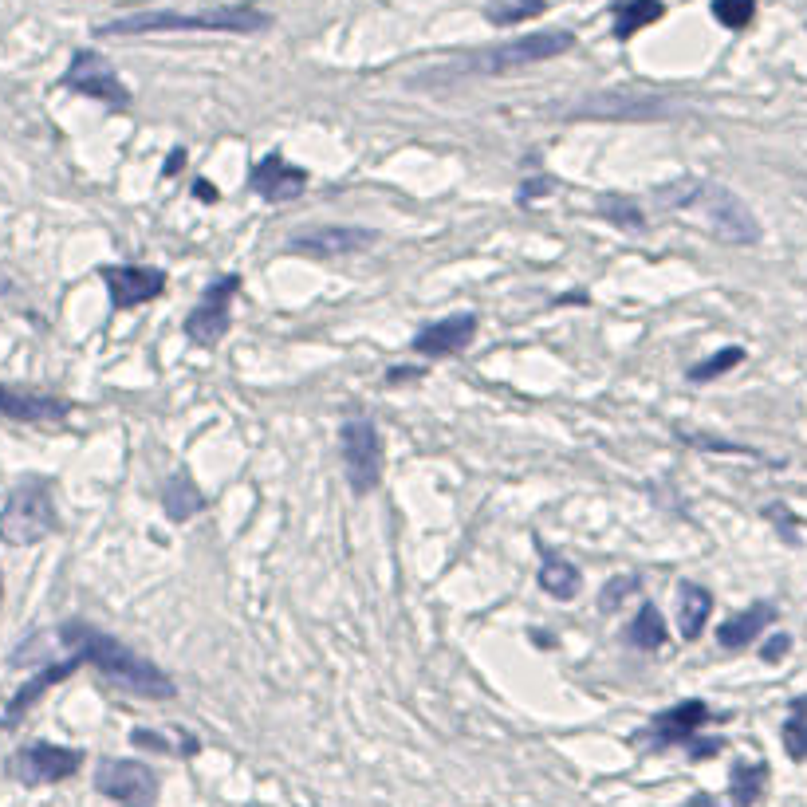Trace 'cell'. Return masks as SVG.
<instances>
[{"label": "cell", "instance_id": "6da1fadb", "mask_svg": "<svg viewBox=\"0 0 807 807\" xmlns=\"http://www.w3.org/2000/svg\"><path fill=\"white\" fill-rule=\"evenodd\" d=\"M56 638H60L79 662H91L107 682L126 689V693H134V697L170 701V697L178 693L174 682H170L154 662H146L142 654H134L130 646H123L119 638H111V634H103V630H95V626H87V622H79V619L63 622Z\"/></svg>", "mask_w": 807, "mask_h": 807}, {"label": "cell", "instance_id": "7a4b0ae2", "mask_svg": "<svg viewBox=\"0 0 807 807\" xmlns=\"http://www.w3.org/2000/svg\"><path fill=\"white\" fill-rule=\"evenodd\" d=\"M272 24L268 12L252 4H225V8H201V12H134L119 16L99 28V36H154V32H233V36H252Z\"/></svg>", "mask_w": 807, "mask_h": 807}, {"label": "cell", "instance_id": "3957f363", "mask_svg": "<svg viewBox=\"0 0 807 807\" xmlns=\"http://www.w3.org/2000/svg\"><path fill=\"white\" fill-rule=\"evenodd\" d=\"M662 201H670L674 209H693L705 217L709 233L725 245H756L760 241V225L752 217L745 201L725 186H709V182H693V178H682L678 186L662 189L658 193Z\"/></svg>", "mask_w": 807, "mask_h": 807}, {"label": "cell", "instance_id": "277c9868", "mask_svg": "<svg viewBox=\"0 0 807 807\" xmlns=\"http://www.w3.org/2000/svg\"><path fill=\"white\" fill-rule=\"evenodd\" d=\"M575 36L571 32H532V36H516L508 44H493V48H477L465 60H457L453 67H445L441 75H504L528 63L556 60L563 52H571ZM434 75V79H441Z\"/></svg>", "mask_w": 807, "mask_h": 807}, {"label": "cell", "instance_id": "5b68a950", "mask_svg": "<svg viewBox=\"0 0 807 807\" xmlns=\"http://www.w3.org/2000/svg\"><path fill=\"white\" fill-rule=\"evenodd\" d=\"M56 528H60V516H56V504H52V489L44 481L16 485L4 500V508H0V540L12 544V548L40 544Z\"/></svg>", "mask_w": 807, "mask_h": 807}, {"label": "cell", "instance_id": "8992f818", "mask_svg": "<svg viewBox=\"0 0 807 807\" xmlns=\"http://www.w3.org/2000/svg\"><path fill=\"white\" fill-rule=\"evenodd\" d=\"M339 449H343V473L355 497H367L382 481V437L374 430L371 418H351L339 430Z\"/></svg>", "mask_w": 807, "mask_h": 807}, {"label": "cell", "instance_id": "52a82bcc", "mask_svg": "<svg viewBox=\"0 0 807 807\" xmlns=\"http://www.w3.org/2000/svg\"><path fill=\"white\" fill-rule=\"evenodd\" d=\"M60 83L67 91L87 95V99H99V103H107V107H126V103H130V91L123 87L119 71L111 67L107 56H99V52H91V48H79V52L71 56Z\"/></svg>", "mask_w": 807, "mask_h": 807}, {"label": "cell", "instance_id": "ba28073f", "mask_svg": "<svg viewBox=\"0 0 807 807\" xmlns=\"http://www.w3.org/2000/svg\"><path fill=\"white\" fill-rule=\"evenodd\" d=\"M237 292H241V276H237V272H225V276H217V280L205 288V296L197 300V308L186 315V335L193 343L213 347L217 339H225V331L233 327L229 308H233Z\"/></svg>", "mask_w": 807, "mask_h": 807}, {"label": "cell", "instance_id": "9c48e42d", "mask_svg": "<svg viewBox=\"0 0 807 807\" xmlns=\"http://www.w3.org/2000/svg\"><path fill=\"white\" fill-rule=\"evenodd\" d=\"M83 768V752L67 745H52V741H36L24 745L12 756V776L28 788L36 784H60L67 776H75Z\"/></svg>", "mask_w": 807, "mask_h": 807}, {"label": "cell", "instance_id": "30bf717a", "mask_svg": "<svg viewBox=\"0 0 807 807\" xmlns=\"http://www.w3.org/2000/svg\"><path fill=\"white\" fill-rule=\"evenodd\" d=\"M95 788L123 807H158V776L138 760H103Z\"/></svg>", "mask_w": 807, "mask_h": 807}, {"label": "cell", "instance_id": "8fae6325", "mask_svg": "<svg viewBox=\"0 0 807 807\" xmlns=\"http://www.w3.org/2000/svg\"><path fill=\"white\" fill-rule=\"evenodd\" d=\"M107 292H111V304L115 311H134L150 300H158L166 292V272L158 268H138V264H111L99 272Z\"/></svg>", "mask_w": 807, "mask_h": 807}, {"label": "cell", "instance_id": "7c38bea8", "mask_svg": "<svg viewBox=\"0 0 807 807\" xmlns=\"http://www.w3.org/2000/svg\"><path fill=\"white\" fill-rule=\"evenodd\" d=\"M374 241H378V237H374L371 229H351V225L335 229V225H327V229L296 233V237L288 241V252H296V256H347V252L371 249Z\"/></svg>", "mask_w": 807, "mask_h": 807}, {"label": "cell", "instance_id": "4fadbf2b", "mask_svg": "<svg viewBox=\"0 0 807 807\" xmlns=\"http://www.w3.org/2000/svg\"><path fill=\"white\" fill-rule=\"evenodd\" d=\"M473 335H477V315H449L414 335V351L426 359H449V355H461L473 343Z\"/></svg>", "mask_w": 807, "mask_h": 807}, {"label": "cell", "instance_id": "5bb4252c", "mask_svg": "<svg viewBox=\"0 0 807 807\" xmlns=\"http://www.w3.org/2000/svg\"><path fill=\"white\" fill-rule=\"evenodd\" d=\"M252 189H256L264 201H272V205L296 201V197L308 189V170L292 166L284 154H268V158H260L256 170H252Z\"/></svg>", "mask_w": 807, "mask_h": 807}, {"label": "cell", "instance_id": "9a60e30c", "mask_svg": "<svg viewBox=\"0 0 807 807\" xmlns=\"http://www.w3.org/2000/svg\"><path fill=\"white\" fill-rule=\"evenodd\" d=\"M71 414V406L63 398H44V394H20L0 386V418L20 422V426H48V422H63Z\"/></svg>", "mask_w": 807, "mask_h": 807}, {"label": "cell", "instance_id": "2e32d148", "mask_svg": "<svg viewBox=\"0 0 807 807\" xmlns=\"http://www.w3.org/2000/svg\"><path fill=\"white\" fill-rule=\"evenodd\" d=\"M705 721H709V705L705 701H682V705H674V709H666V713L654 717L650 737H654V745H689Z\"/></svg>", "mask_w": 807, "mask_h": 807}, {"label": "cell", "instance_id": "e0dca14e", "mask_svg": "<svg viewBox=\"0 0 807 807\" xmlns=\"http://www.w3.org/2000/svg\"><path fill=\"white\" fill-rule=\"evenodd\" d=\"M587 115H595V119H658V115H666V103H658L650 95H599L575 111V119H587Z\"/></svg>", "mask_w": 807, "mask_h": 807}, {"label": "cell", "instance_id": "ac0fdd59", "mask_svg": "<svg viewBox=\"0 0 807 807\" xmlns=\"http://www.w3.org/2000/svg\"><path fill=\"white\" fill-rule=\"evenodd\" d=\"M75 670H79V658L71 654L67 662H56V666H48L44 674H36L32 682L24 685V689H20V693L8 701V717H4V725L12 729V725H16V721H20V717H24V713H28V709H32V705H36V701H40V697L52 689V685L63 682V678H71Z\"/></svg>", "mask_w": 807, "mask_h": 807}, {"label": "cell", "instance_id": "d6986e66", "mask_svg": "<svg viewBox=\"0 0 807 807\" xmlns=\"http://www.w3.org/2000/svg\"><path fill=\"white\" fill-rule=\"evenodd\" d=\"M772 619H776V611H772L768 603H756V607H748L741 615H733L729 622H721V626H717V642H721L725 650H745L748 642H752Z\"/></svg>", "mask_w": 807, "mask_h": 807}, {"label": "cell", "instance_id": "ffe728a7", "mask_svg": "<svg viewBox=\"0 0 807 807\" xmlns=\"http://www.w3.org/2000/svg\"><path fill=\"white\" fill-rule=\"evenodd\" d=\"M709 615H713V595L705 587H697V583H682L678 587V626H682L685 642L701 638Z\"/></svg>", "mask_w": 807, "mask_h": 807}, {"label": "cell", "instance_id": "44dd1931", "mask_svg": "<svg viewBox=\"0 0 807 807\" xmlns=\"http://www.w3.org/2000/svg\"><path fill=\"white\" fill-rule=\"evenodd\" d=\"M162 508H166L170 520L186 524V520H193V516L205 508V497H201V489L193 485L189 473H174V477L162 485Z\"/></svg>", "mask_w": 807, "mask_h": 807}, {"label": "cell", "instance_id": "7402d4cb", "mask_svg": "<svg viewBox=\"0 0 807 807\" xmlns=\"http://www.w3.org/2000/svg\"><path fill=\"white\" fill-rule=\"evenodd\" d=\"M666 16V4L662 0H622L615 8V40H630L638 36L642 28L658 24Z\"/></svg>", "mask_w": 807, "mask_h": 807}, {"label": "cell", "instance_id": "603a6c76", "mask_svg": "<svg viewBox=\"0 0 807 807\" xmlns=\"http://www.w3.org/2000/svg\"><path fill=\"white\" fill-rule=\"evenodd\" d=\"M540 587H544L552 599H559V603H571V599L579 595V587H583L579 567L563 556H548L544 567H540Z\"/></svg>", "mask_w": 807, "mask_h": 807}, {"label": "cell", "instance_id": "cb8c5ba5", "mask_svg": "<svg viewBox=\"0 0 807 807\" xmlns=\"http://www.w3.org/2000/svg\"><path fill=\"white\" fill-rule=\"evenodd\" d=\"M626 642L638 646V650H658L666 642V622H662V611L654 603H642L634 622L626 626Z\"/></svg>", "mask_w": 807, "mask_h": 807}, {"label": "cell", "instance_id": "d4e9b609", "mask_svg": "<svg viewBox=\"0 0 807 807\" xmlns=\"http://www.w3.org/2000/svg\"><path fill=\"white\" fill-rule=\"evenodd\" d=\"M764 780H768V768L764 764H737L733 768V780H729V796L737 807H752L764 792Z\"/></svg>", "mask_w": 807, "mask_h": 807}, {"label": "cell", "instance_id": "484cf974", "mask_svg": "<svg viewBox=\"0 0 807 807\" xmlns=\"http://www.w3.org/2000/svg\"><path fill=\"white\" fill-rule=\"evenodd\" d=\"M784 748L792 760H807V697L792 701V713L784 721Z\"/></svg>", "mask_w": 807, "mask_h": 807}, {"label": "cell", "instance_id": "4316f807", "mask_svg": "<svg viewBox=\"0 0 807 807\" xmlns=\"http://www.w3.org/2000/svg\"><path fill=\"white\" fill-rule=\"evenodd\" d=\"M548 8V0H500V4H489L485 16L493 24H524L532 16H540Z\"/></svg>", "mask_w": 807, "mask_h": 807}, {"label": "cell", "instance_id": "83f0119b", "mask_svg": "<svg viewBox=\"0 0 807 807\" xmlns=\"http://www.w3.org/2000/svg\"><path fill=\"white\" fill-rule=\"evenodd\" d=\"M741 363H745V351H741V347H725V351H717L713 359L697 363V367L689 371V378H693V382H713V378H721V374L741 367Z\"/></svg>", "mask_w": 807, "mask_h": 807}, {"label": "cell", "instance_id": "f1b7e54d", "mask_svg": "<svg viewBox=\"0 0 807 807\" xmlns=\"http://www.w3.org/2000/svg\"><path fill=\"white\" fill-rule=\"evenodd\" d=\"M713 16H717V24L741 32L756 16V0H713Z\"/></svg>", "mask_w": 807, "mask_h": 807}, {"label": "cell", "instance_id": "f546056e", "mask_svg": "<svg viewBox=\"0 0 807 807\" xmlns=\"http://www.w3.org/2000/svg\"><path fill=\"white\" fill-rule=\"evenodd\" d=\"M130 741L138 748H154V752H182V756H193L197 752V737H182V741H166L162 733H150V729H134Z\"/></svg>", "mask_w": 807, "mask_h": 807}, {"label": "cell", "instance_id": "4dcf8cb0", "mask_svg": "<svg viewBox=\"0 0 807 807\" xmlns=\"http://www.w3.org/2000/svg\"><path fill=\"white\" fill-rule=\"evenodd\" d=\"M603 217H607L611 225H619V229H642V225H646V217L638 213V205H634V201H619V197H607V201H603Z\"/></svg>", "mask_w": 807, "mask_h": 807}, {"label": "cell", "instance_id": "1f68e13d", "mask_svg": "<svg viewBox=\"0 0 807 807\" xmlns=\"http://www.w3.org/2000/svg\"><path fill=\"white\" fill-rule=\"evenodd\" d=\"M630 591H638V579L634 575H622V579H611L607 587H603V599H599V607L603 611H615L622 599L630 595Z\"/></svg>", "mask_w": 807, "mask_h": 807}, {"label": "cell", "instance_id": "d6a6232c", "mask_svg": "<svg viewBox=\"0 0 807 807\" xmlns=\"http://www.w3.org/2000/svg\"><path fill=\"white\" fill-rule=\"evenodd\" d=\"M788 646H792V638H788V634H772V638L764 642L760 658H764V662H780V658L788 654Z\"/></svg>", "mask_w": 807, "mask_h": 807}, {"label": "cell", "instance_id": "836d02e7", "mask_svg": "<svg viewBox=\"0 0 807 807\" xmlns=\"http://www.w3.org/2000/svg\"><path fill=\"white\" fill-rule=\"evenodd\" d=\"M182 166H186V150H182V146H178V150H174V154H170V162H166V170H162V174H166V178H170V174H178V170H182Z\"/></svg>", "mask_w": 807, "mask_h": 807}, {"label": "cell", "instance_id": "e575fe53", "mask_svg": "<svg viewBox=\"0 0 807 807\" xmlns=\"http://www.w3.org/2000/svg\"><path fill=\"white\" fill-rule=\"evenodd\" d=\"M713 752H721V741H697L693 745V756H713Z\"/></svg>", "mask_w": 807, "mask_h": 807}, {"label": "cell", "instance_id": "d590c367", "mask_svg": "<svg viewBox=\"0 0 807 807\" xmlns=\"http://www.w3.org/2000/svg\"><path fill=\"white\" fill-rule=\"evenodd\" d=\"M193 193H197L201 201H217V189L209 186V182H197V186H193Z\"/></svg>", "mask_w": 807, "mask_h": 807}, {"label": "cell", "instance_id": "8d00e7d4", "mask_svg": "<svg viewBox=\"0 0 807 807\" xmlns=\"http://www.w3.org/2000/svg\"><path fill=\"white\" fill-rule=\"evenodd\" d=\"M685 807H717V804H713L709 796H693V800H689V804H685Z\"/></svg>", "mask_w": 807, "mask_h": 807}, {"label": "cell", "instance_id": "74e56055", "mask_svg": "<svg viewBox=\"0 0 807 807\" xmlns=\"http://www.w3.org/2000/svg\"><path fill=\"white\" fill-rule=\"evenodd\" d=\"M0 595H4V583H0Z\"/></svg>", "mask_w": 807, "mask_h": 807}]
</instances>
